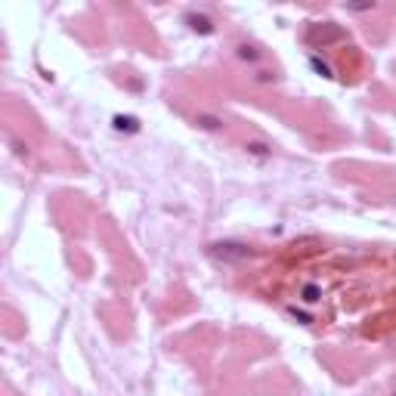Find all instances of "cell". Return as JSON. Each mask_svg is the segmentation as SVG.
<instances>
[{
    "label": "cell",
    "mask_w": 396,
    "mask_h": 396,
    "mask_svg": "<svg viewBox=\"0 0 396 396\" xmlns=\"http://www.w3.org/2000/svg\"><path fill=\"white\" fill-rule=\"evenodd\" d=\"M303 300H307V303H316L319 300V288H316V285H307V288H303Z\"/></svg>",
    "instance_id": "5b68a950"
},
{
    "label": "cell",
    "mask_w": 396,
    "mask_h": 396,
    "mask_svg": "<svg viewBox=\"0 0 396 396\" xmlns=\"http://www.w3.org/2000/svg\"><path fill=\"white\" fill-rule=\"evenodd\" d=\"M198 124H201L205 130H217V127H220V121H217V118H210V115H198Z\"/></svg>",
    "instance_id": "3957f363"
},
{
    "label": "cell",
    "mask_w": 396,
    "mask_h": 396,
    "mask_svg": "<svg viewBox=\"0 0 396 396\" xmlns=\"http://www.w3.org/2000/svg\"><path fill=\"white\" fill-rule=\"evenodd\" d=\"M115 127H118V130H124V127H127V130H137V121H133V118H121V115H118V118H115Z\"/></svg>",
    "instance_id": "277c9868"
},
{
    "label": "cell",
    "mask_w": 396,
    "mask_h": 396,
    "mask_svg": "<svg viewBox=\"0 0 396 396\" xmlns=\"http://www.w3.org/2000/svg\"><path fill=\"white\" fill-rule=\"evenodd\" d=\"M189 22H192V28H201V31H210V22H207V19H195V16H189Z\"/></svg>",
    "instance_id": "8992f818"
},
{
    "label": "cell",
    "mask_w": 396,
    "mask_h": 396,
    "mask_svg": "<svg viewBox=\"0 0 396 396\" xmlns=\"http://www.w3.org/2000/svg\"><path fill=\"white\" fill-rule=\"evenodd\" d=\"M210 251H214L217 257H223V260H245V257H248V248L235 245V241H223V245H214Z\"/></svg>",
    "instance_id": "6da1fadb"
},
{
    "label": "cell",
    "mask_w": 396,
    "mask_h": 396,
    "mask_svg": "<svg viewBox=\"0 0 396 396\" xmlns=\"http://www.w3.org/2000/svg\"><path fill=\"white\" fill-rule=\"evenodd\" d=\"M310 62H313V69H316V71H322L325 78H331V69H328L325 62H319V59H310Z\"/></svg>",
    "instance_id": "52a82bcc"
},
{
    "label": "cell",
    "mask_w": 396,
    "mask_h": 396,
    "mask_svg": "<svg viewBox=\"0 0 396 396\" xmlns=\"http://www.w3.org/2000/svg\"><path fill=\"white\" fill-rule=\"evenodd\" d=\"M245 149L251 152V155H257V158H266L269 155V146H263V142H248Z\"/></svg>",
    "instance_id": "7a4b0ae2"
}]
</instances>
